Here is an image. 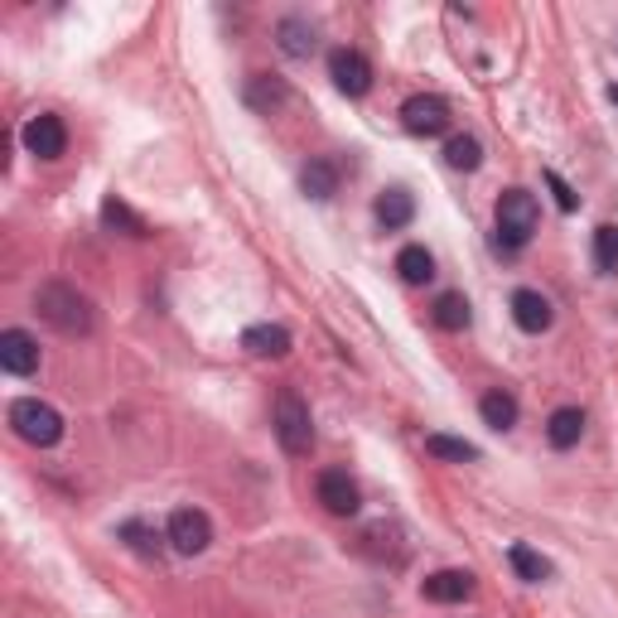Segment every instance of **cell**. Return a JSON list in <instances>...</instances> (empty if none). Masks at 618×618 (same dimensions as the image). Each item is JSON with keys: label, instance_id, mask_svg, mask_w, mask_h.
I'll return each instance as SVG.
<instances>
[{"label": "cell", "instance_id": "1", "mask_svg": "<svg viewBox=\"0 0 618 618\" xmlns=\"http://www.w3.org/2000/svg\"><path fill=\"white\" fill-rule=\"evenodd\" d=\"M35 310H39L59 334H69V339H87V334L97 329L93 300H87L77 286H63V280H49V286L39 290V295H35Z\"/></svg>", "mask_w": 618, "mask_h": 618}, {"label": "cell", "instance_id": "2", "mask_svg": "<svg viewBox=\"0 0 618 618\" xmlns=\"http://www.w3.org/2000/svg\"><path fill=\"white\" fill-rule=\"evenodd\" d=\"M536 218H542L536 198L526 189H508L498 198V252H522L536 232Z\"/></svg>", "mask_w": 618, "mask_h": 618}, {"label": "cell", "instance_id": "3", "mask_svg": "<svg viewBox=\"0 0 618 618\" xmlns=\"http://www.w3.org/2000/svg\"><path fill=\"white\" fill-rule=\"evenodd\" d=\"M276 440L280 449H286L290 459H305L310 449H314V421H310V407H305V397L300 391H280L276 397Z\"/></svg>", "mask_w": 618, "mask_h": 618}, {"label": "cell", "instance_id": "4", "mask_svg": "<svg viewBox=\"0 0 618 618\" xmlns=\"http://www.w3.org/2000/svg\"><path fill=\"white\" fill-rule=\"evenodd\" d=\"M10 425H15L20 440H29V445H39V449H49V445L63 440V415L53 411L49 401H39V397L15 401V407H10Z\"/></svg>", "mask_w": 618, "mask_h": 618}, {"label": "cell", "instance_id": "5", "mask_svg": "<svg viewBox=\"0 0 618 618\" xmlns=\"http://www.w3.org/2000/svg\"><path fill=\"white\" fill-rule=\"evenodd\" d=\"M401 126H407L411 136H445L449 131V102L435 93H415L401 102Z\"/></svg>", "mask_w": 618, "mask_h": 618}, {"label": "cell", "instance_id": "6", "mask_svg": "<svg viewBox=\"0 0 618 618\" xmlns=\"http://www.w3.org/2000/svg\"><path fill=\"white\" fill-rule=\"evenodd\" d=\"M165 536H170V546L179 556H198V550H208V542H213V522H208V512H198V508H179L170 517V526H165Z\"/></svg>", "mask_w": 618, "mask_h": 618}, {"label": "cell", "instance_id": "7", "mask_svg": "<svg viewBox=\"0 0 618 618\" xmlns=\"http://www.w3.org/2000/svg\"><path fill=\"white\" fill-rule=\"evenodd\" d=\"M329 77L343 97H363L367 87H373V63H367L358 49H334L329 53Z\"/></svg>", "mask_w": 618, "mask_h": 618}, {"label": "cell", "instance_id": "8", "mask_svg": "<svg viewBox=\"0 0 618 618\" xmlns=\"http://www.w3.org/2000/svg\"><path fill=\"white\" fill-rule=\"evenodd\" d=\"M25 150L39 155V160H59L69 150V131H63V121L53 111H39V117L25 121Z\"/></svg>", "mask_w": 618, "mask_h": 618}, {"label": "cell", "instance_id": "9", "mask_svg": "<svg viewBox=\"0 0 618 618\" xmlns=\"http://www.w3.org/2000/svg\"><path fill=\"white\" fill-rule=\"evenodd\" d=\"M319 502L334 517H353L363 508V493H358V483L348 478V469H324L319 474Z\"/></svg>", "mask_w": 618, "mask_h": 618}, {"label": "cell", "instance_id": "10", "mask_svg": "<svg viewBox=\"0 0 618 618\" xmlns=\"http://www.w3.org/2000/svg\"><path fill=\"white\" fill-rule=\"evenodd\" d=\"M0 367H5L10 377L39 373V343L29 339L25 329H5V334H0Z\"/></svg>", "mask_w": 618, "mask_h": 618}, {"label": "cell", "instance_id": "11", "mask_svg": "<svg viewBox=\"0 0 618 618\" xmlns=\"http://www.w3.org/2000/svg\"><path fill=\"white\" fill-rule=\"evenodd\" d=\"M474 590H478V580L469 575V570H435V575L421 584V594L431 604H464Z\"/></svg>", "mask_w": 618, "mask_h": 618}, {"label": "cell", "instance_id": "12", "mask_svg": "<svg viewBox=\"0 0 618 618\" xmlns=\"http://www.w3.org/2000/svg\"><path fill=\"white\" fill-rule=\"evenodd\" d=\"M512 319H517V329L522 334H546L550 329V300L542 295V290H517L512 295Z\"/></svg>", "mask_w": 618, "mask_h": 618}, {"label": "cell", "instance_id": "13", "mask_svg": "<svg viewBox=\"0 0 618 618\" xmlns=\"http://www.w3.org/2000/svg\"><path fill=\"white\" fill-rule=\"evenodd\" d=\"M242 348L252 358H286L290 353V329H280V324H252V329L242 334Z\"/></svg>", "mask_w": 618, "mask_h": 618}, {"label": "cell", "instance_id": "14", "mask_svg": "<svg viewBox=\"0 0 618 618\" xmlns=\"http://www.w3.org/2000/svg\"><path fill=\"white\" fill-rule=\"evenodd\" d=\"M373 213H377L381 228L397 232V228H407V222L415 218V198L407 194V189H381L377 204H373Z\"/></svg>", "mask_w": 618, "mask_h": 618}, {"label": "cell", "instance_id": "15", "mask_svg": "<svg viewBox=\"0 0 618 618\" xmlns=\"http://www.w3.org/2000/svg\"><path fill=\"white\" fill-rule=\"evenodd\" d=\"M580 435H584V411H580V407L550 411V421H546V440H550V445H556V449H575Z\"/></svg>", "mask_w": 618, "mask_h": 618}, {"label": "cell", "instance_id": "16", "mask_svg": "<svg viewBox=\"0 0 618 618\" xmlns=\"http://www.w3.org/2000/svg\"><path fill=\"white\" fill-rule=\"evenodd\" d=\"M300 189H305L314 204H324V198L339 194V170H334L329 160H310L305 170H300Z\"/></svg>", "mask_w": 618, "mask_h": 618}, {"label": "cell", "instance_id": "17", "mask_svg": "<svg viewBox=\"0 0 618 618\" xmlns=\"http://www.w3.org/2000/svg\"><path fill=\"white\" fill-rule=\"evenodd\" d=\"M431 319L440 324L445 334H464L469 329V319H474V314H469V300L459 295V290H445L440 300H435V310H431Z\"/></svg>", "mask_w": 618, "mask_h": 618}, {"label": "cell", "instance_id": "18", "mask_svg": "<svg viewBox=\"0 0 618 618\" xmlns=\"http://www.w3.org/2000/svg\"><path fill=\"white\" fill-rule=\"evenodd\" d=\"M397 271H401V280H407V286H425V280L435 276V256L425 252L421 242H415V246H401V252H397Z\"/></svg>", "mask_w": 618, "mask_h": 618}, {"label": "cell", "instance_id": "19", "mask_svg": "<svg viewBox=\"0 0 618 618\" xmlns=\"http://www.w3.org/2000/svg\"><path fill=\"white\" fill-rule=\"evenodd\" d=\"M508 566L517 570L522 580H532V584H542V580H550V560L542 556V550H532L526 542H517V546H508Z\"/></svg>", "mask_w": 618, "mask_h": 618}, {"label": "cell", "instance_id": "20", "mask_svg": "<svg viewBox=\"0 0 618 618\" xmlns=\"http://www.w3.org/2000/svg\"><path fill=\"white\" fill-rule=\"evenodd\" d=\"M276 39H280V49H286L290 59H310V53H314V29L305 25V20H295V15L280 20V25H276Z\"/></svg>", "mask_w": 618, "mask_h": 618}, {"label": "cell", "instance_id": "21", "mask_svg": "<svg viewBox=\"0 0 618 618\" xmlns=\"http://www.w3.org/2000/svg\"><path fill=\"white\" fill-rule=\"evenodd\" d=\"M102 222L111 232H126V238H150V222H145L141 213H131L121 198H107L102 204Z\"/></svg>", "mask_w": 618, "mask_h": 618}, {"label": "cell", "instance_id": "22", "mask_svg": "<svg viewBox=\"0 0 618 618\" xmlns=\"http://www.w3.org/2000/svg\"><path fill=\"white\" fill-rule=\"evenodd\" d=\"M483 411V425H493V431H512L517 425V397L512 391H488V397L478 401Z\"/></svg>", "mask_w": 618, "mask_h": 618}, {"label": "cell", "instance_id": "23", "mask_svg": "<svg viewBox=\"0 0 618 618\" xmlns=\"http://www.w3.org/2000/svg\"><path fill=\"white\" fill-rule=\"evenodd\" d=\"M246 102H252L256 111H276L280 102H286V83H280V77L256 73L252 83H246Z\"/></svg>", "mask_w": 618, "mask_h": 618}, {"label": "cell", "instance_id": "24", "mask_svg": "<svg viewBox=\"0 0 618 618\" xmlns=\"http://www.w3.org/2000/svg\"><path fill=\"white\" fill-rule=\"evenodd\" d=\"M445 165H449V170H478V165H483V145L474 136H449L445 141Z\"/></svg>", "mask_w": 618, "mask_h": 618}, {"label": "cell", "instance_id": "25", "mask_svg": "<svg viewBox=\"0 0 618 618\" xmlns=\"http://www.w3.org/2000/svg\"><path fill=\"white\" fill-rule=\"evenodd\" d=\"M425 449H431L435 459H455V464H474L478 459V445L455 440V435H425Z\"/></svg>", "mask_w": 618, "mask_h": 618}, {"label": "cell", "instance_id": "26", "mask_svg": "<svg viewBox=\"0 0 618 618\" xmlns=\"http://www.w3.org/2000/svg\"><path fill=\"white\" fill-rule=\"evenodd\" d=\"M594 266H599L604 276L618 271V222H604V228L594 232Z\"/></svg>", "mask_w": 618, "mask_h": 618}, {"label": "cell", "instance_id": "27", "mask_svg": "<svg viewBox=\"0 0 618 618\" xmlns=\"http://www.w3.org/2000/svg\"><path fill=\"white\" fill-rule=\"evenodd\" d=\"M546 184H550V194H556L560 213H575V194H570V184H566V179H560L556 170H546Z\"/></svg>", "mask_w": 618, "mask_h": 618}, {"label": "cell", "instance_id": "28", "mask_svg": "<svg viewBox=\"0 0 618 618\" xmlns=\"http://www.w3.org/2000/svg\"><path fill=\"white\" fill-rule=\"evenodd\" d=\"M121 536H136V542H131V546L145 550V556H150V550H160V542H150V532H145L141 522H126V526H121Z\"/></svg>", "mask_w": 618, "mask_h": 618}, {"label": "cell", "instance_id": "29", "mask_svg": "<svg viewBox=\"0 0 618 618\" xmlns=\"http://www.w3.org/2000/svg\"><path fill=\"white\" fill-rule=\"evenodd\" d=\"M609 97H614V102H618V83H614V87H609Z\"/></svg>", "mask_w": 618, "mask_h": 618}]
</instances>
